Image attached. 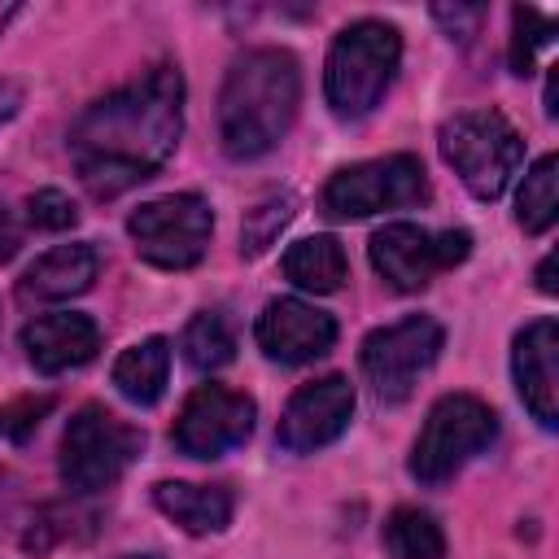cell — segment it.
Listing matches in <instances>:
<instances>
[{
    "mask_svg": "<svg viewBox=\"0 0 559 559\" xmlns=\"http://www.w3.org/2000/svg\"><path fill=\"white\" fill-rule=\"evenodd\" d=\"M349 415H354V384L345 376H323L288 397L275 437L288 454H314L349 428Z\"/></svg>",
    "mask_w": 559,
    "mask_h": 559,
    "instance_id": "12",
    "label": "cell"
},
{
    "mask_svg": "<svg viewBox=\"0 0 559 559\" xmlns=\"http://www.w3.org/2000/svg\"><path fill=\"white\" fill-rule=\"evenodd\" d=\"M131 559H153V555H131Z\"/></svg>",
    "mask_w": 559,
    "mask_h": 559,
    "instance_id": "32",
    "label": "cell"
},
{
    "mask_svg": "<svg viewBox=\"0 0 559 559\" xmlns=\"http://www.w3.org/2000/svg\"><path fill=\"white\" fill-rule=\"evenodd\" d=\"M17 105H22V87H17L13 79H0V122H4V118H13V114H17Z\"/></svg>",
    "mask_w": 559,
    "mask_h": 559,
    "instance_id": "29",
    "label": "cell"
},
{
    "mask_svg": "<svg viewBox=\"0 0 559 559\" xmlns=\"http://www.w3.org/2000/svg\"><path fill=\"white\" fill-rule=\"evenodd\" d=\"M26 218H31L35 227H44V231H66V227H74L79 210H74V201H70L66 192L39 188V192L26 197Z\"/></svg>",
    "mask_w": 559,
    "mask_h": 559,
    "instance_id": "26",
    "label": "cell"
},
{
    "mask_svg": "<svg viewBox=\"0 0 559 559\" xmlns=\"http://www.w3.org/2000/svg\"><path fill=\"white\" fill-rule=\"evenodd\" d=\"M498 437V415L472 397V393H445L419 437H415V450H411V476L419 485H445L459 467H467L480 450H489Z\"/></svg>",
    "mask_w": 559,
    "mask_h": 559,
    "instance_id": "6",
    "label": "cell"
},
{
    "mask_svg": "<svg viewBox=\"0 0 559 559\" xmlns=\"http://www.w3.org/2000/svg\"><path fill=\"white\" fill-rule=\"evenodd\" d=\"M384 550H389V559H441L445 555V533L428 511L397 507L384 520Z\"/></svg>",
    "mask_w": 559,
    "mask_h": 559,
    "instance_id": "20",
    "label": "cell"
},
{
    "mask_svg": "<svg viewBox=\"0 0 559 559\" xmlns=\"http://www.w3.org/2000/svg\"><path fill=\"white\" fill-rule=\"evenodd\" d=\"M22 349L31 358L35 371L44 376H61L70 367H83L96 358L100 349V332L87 314H74V310H52V314H39L22 328Z\"/></svg>",
    "mask_w": 559,
    "mask_h": 559,
    "instance_id": "15",
    "label": "cell"
},
{
    "mask_svg": "<svg viewBox=\"0 0 559 559\" xmlns=\"http://www.w3.org/2000/svg\"><path fill=\"white\" fill-rule=\"evenodd\" d=\"M183 131V74L162 61L127 87L92 100L70 127V157L96 201L153 179Z\"/></svg>",
    "mask_w": 559,
    "mask_h": 559,
    "instance_id": "1",
    "label": "cell"
},
{
    "mask_svg": "<svg viewBox=\"0 0 559 559\" xmlns=\"http://www.w3.org/2000/svg\"><path fill=\"white\" fill-rule=\"evenodd\" d=\"M13 17H17V4H13V0H4V4H0V31H4Z\"/></svg>",
    "mask_w": 559,
    "mask_h": 559,
    "instance_id": "31",
    "label": "cell"
},
{
    "mask_svg": "<svg viewBox=\"0 0 559 559\" xmlns=\"http://www.w3.org/2000/svg\"><path fill=\"white\" fill-rule=\"evenodd\" d=\"M144 432L114 411L87 402L74 411L61 437V480L70 493H100L122 480V472L140 459Z\"/></svg>",
    "mask_w": 559,
    "mask_h": 559,
    "instance_id": "5",
    "label": "cell"
},
{
    "mask_svg": "<svg viewBox=\"0 0 559 559\" xmlns=\"http://www.w3.org/2000/svg\"><path fill=\"white\" fill-rule=\"evenodd\" d=\"M153 502L162 515H170L183 533L205 537V533H223L231 524V489L223 485H188V480H157L153 485Z\"/></svg>",
    "mask_w": 559,
    "mask_h": 559,
    "instance_id": "17",
    "label": "cell"
},
{
    "mask_svg": "<svg viewBox=\"0 0 559 559\" xmlns=\"http://www.w3.org/2000/svg\"><path fill=\"white\" fill-rule=\"evenodd\" d=\"M109 376H114V389L131 406H157L166 393V376H170V341L148 336V341L122 349Z\"/></svg>",
    "mask_w": 559,
    "mask_h": 559,
    "instance_id": "18",
    "label": "cell"
},
{
    "mask_svg": "<svg viewBox=\"0 0 559 559\" xmlns=\"http://www.w3.org/2000/svg\"><path fill=\"white\" fill-rule=\"evenodd\" d=\"M284 275L306 293H336L349 275V262L336 236H306L284 253Z\"/></svg>",
    "mask_w": 559,
    "mask_h": 559,
    "instance_id": "19",
    "label": "cell"
},
{
    "mask_svg": "<svg viewBox=\"0 0 559 559\" xmlns=\"http://www.w3.org/2000/svg\"><path fill=\"white\" fill-rule=\"evenodd\" d=\"M258 345L266 358L301 367V362L323 358L336 345V319L314 310L301 297H275L258 314Z\"/></svg>",
    "mask_w": 559,
    "mask_h": 559,
    "instance_id": "13",
    "label": "cell"
},
{
    "mask_svg": "<svg viewBox=\"0 0 559 559\" xmlns=\"http://www.w3.org/2000/svg\"><path fill=\"white\" fill-rule=\"evenodd\" d=\"M428 201L424 162L411 153H389L376 162L345 166L323 188V214L332 218H367L380 210H406Z\"/></svg>",
    "mask_w": 559,
    "mask_h": 559,
    "instance_id": "8",
    "label": "cell"
},
{
    "mask_svg": "<svg viewBox=\"0 0 559 559\" xmlns=\"http://www.w3.org/2000/svg\"><path fill=\"white\" fill-rule=\"evenodd\" d=\"M537 288H542L546 297H555V293H559V284H555V253H546V258H542V266H537Z\"/></svg>",
    "mask_w": 559,
    "mask_h": 559,
    "instance_id": "30",
    "label": "cell"
},
{
    "mask_svg": "<svg viewBox=\"0 0 559 559\" xmlns=\"http://www.w3.org/2000/svg\"><path fill=\"white\" fill-rule=\"evenodd\" d=\"M515 389L542 428L559 424V323L533 319L515 336Z\"/></svg>",
    "mask_w": 559,
    "mask_h": 559,
    "instance_id": "14",
    "label": "cell"
},
{
    "mask_svg": "<svg viewBox=\"0 0 559 559\" xmlns=\"http://www.w3.org/2000/svg\"><path fill=\"white\" fill-rule=\"evenodd\" d=\"M441 157L476 201H498L524 162V140L498 109H463L441 127Z\"/></svg>",
    "mask_w": 559,
    "mask_h": 559,
    "instance_id": "4",
    "label": "cell"
},
{
    "mask_svg": "<svg viewBox=\"0 0 559 559\" xmlns=\"http://www.w3.org/2000/svg\"><path fill=\"white\" fill-rule=\"evenodd\" d=\"M100 262H96V249L92 245H57L48 253H39L26 275H22V297H35V301H66V297H79L92 288Z\"/></svg>",
    "mask_w": 559,
    "mask_h": 559,
    "instance_id": "16",
    "label": "cell"
},
{
    "mask_svg": "<svg viewBox=\"0 0 559 559\" xmlns=\"http://www.w3.org/2000/svg\"><path fill=\"white\" fill-rule=\"evenodd\" d=\"M559 214V162L555 153L537 157L533 170L524 175V188H520V201H515V218L528 236H542Z\"/></svg>",
    "mask_w": 559,
    "mask_h": 559,
    "instance_id": "22",
    "label": "cell"
},
{
    "mask_svg": "<svg viewBox=\"0 0 559 559\" xmlns=\"http://www.w3.org/2000/svg\"><path fill=\"white\" fill-rule=\"evenodd\" d=\"M301 105V70L288 48H249L231 61L218 92V140L236 162L271 153Z\"/></svg>",
    "mask_w": 559,
    "mask_h": 559,
    "instance_id": "2",
    "label": "cell"
},
{
    "mask_svg": "<svg viewBox=\"0 0 559 559\" xmlns=\"http://www.w3.org/2000/svg\"><path fill=\"white\" fill-rule=\"evenodd\" d=\"M402 61V35L389 22L362 17L349 22L328 52V70H323V92L336 118H362L380 105V96L389 92L393 74Z\"/></svg>",
    "mask_w": 559,
    "mask_h": 559,
    "instance_id": "3",
    "label": "cell"
},
{
    "mask_svg": "<svg viewBox=\"0 0 559 559\" xmlns=\"http://www.w3.org/2000/svg\"><path fill=\"white\" fill-rule=\"evenodd\" d=\"M371 266L397 293H419L432 284L437 271L459 266L472 253L467 231H428L419 223H389L371 236Z\"/></svg>",
    "mask_w": 559,
    "mask_h": 559,
    "instance_id": "10",
    "label": "cell"
},
{
    "mask_svg": "<svg viewBox=\"0 0 559 559\" xmlns=\"http://www.w3.org/2000/svg\"><path fill=\"white\" fill-rule=\"evenodd\" d=\"M293 214H297V197H293V192H275V197L258 201V205L245 214L240 253H245V258H258V253H266V249L275 245V236H280V231L293 223Z\"/></svg>",
    "mask_w": 559,
    "mask_h": 559,
    "instance_id": "23",
    "label": "cell"
},
{
    "mask_svg": "<svg viewBox=\"0 0 559 559\" xmlns=\"http://www.w3.org/2000/svg\"><path fill=\"white\" fill-rule=\"evenodd\" d=\"M253 419H258V406L249 393H236L223 384H201L197 393H188L170 441L188 459H223L227 450L249 441Z\"/></svg>",
    "mask_w": 559,
    "mask_h": 559,
    "instance_id": "11",
    "label": "cell"
},
{
    "mask_svg": "<svg viewBox=\"0 0 559 559\" xmlns=\"http://www.w3.org/2000/svg\"><path fill=\"white\" fill-rule=\"evenodd\" d=\"M127 231L144 262H153L162 271H188L205 258L214 214L197 192H170V197L144 201L127 218Z\"/></svg>",
    "mask_w": 559,
    "mask_h": 559,
    "instance_id": "7",
    "label": "cell"
},
{
    "mask_svg": "<svg viewBox=\"0 0 559 559\" xmlns=\"http://www.w3.org/2000/svg\"><path fill=\"white\" fill-rule=\"evenodd\" d=\"M432 17L445 26V35L450 39H472L476 35V26H480V17H485V9L480 4H432Z\"/></svg>",
    "mask_w": 559,
    "mask_h": 559,
    "instance_id": "27",
    "label": "cell"
},
{
    "mask_svg": "<svg viewBox=\"0 0 559 559\" xmlns=\"http://www.w3.org/2000/svg\"><path fill=\"white\" fill-rule=\"evenodd\" d=\"M441 323L428 319V314H406L389 328H376L367 341H362V376L371 380V393L389 406L406 402L419 384V376L437 362L441 354Z\"/></svg>",
    "mask_w": 559,
    "mask_h": 559,
    "instance_id": "9",
    "label": "cell"
},
{
    "mask_svg": "<svg viewBox=\"0 0 559 559\" xmlns=\"http://www.w3.org/2000/svg\"><path fill=\"white\" fill-rule=\"evenodd\" d=\"M52 411V393H39V397H13L0 406V437L4 441H26L39 419Z\"/></svg>",
    "mask_w": 559,
    "mask_h": 559,
    "instance_id": "25",
    "label": "cell"
},
{
    "mask_svg": "<svg viewBox=\"0 0 559 559\" xmlns=\"http://www.w3.org/2000/svg\"><path fill=\"white\" fill-rule=\"evenodd\" d=\"M179 349L197 371H218V367H227L236 358V332H231L227 314L201 310V314L188 319V328L179 336Z\"/></svg>",
    "mask_w": 559,
    "mask_h": 559,
    "instance_id": "21",
    "label": "cell"
},
{
    "mask_svg": "<svg viewBox=\"0 0 559 559\" xmlns=\"http://www.w3.org/2000/svg\"><path fill=\"white\" fill-rule=\"evenodd\" d=\"M17 249H22V223H17V214L0 201V262H9Z\"/></svg>",
    "mask_w": 559,
    "mask_h": 559,
    "instance_id": "28",
    "label": "cell"
},
{
    "mask_svg": "<svg viewBox=\"0 0 559 559\" xmlns=\"http://www.w3.org/2000/svg\"><path fill=\"white\" fill-rule=\"evenodd\" d=\"M555 44V22L537 9H511V70L515 74H533V61L542 48Z\"/></svg>",
    "mask_w": 559,
    "mask_h": 559,
    "instance_id": "24",
    "label": "cell"
}]
</instances>
